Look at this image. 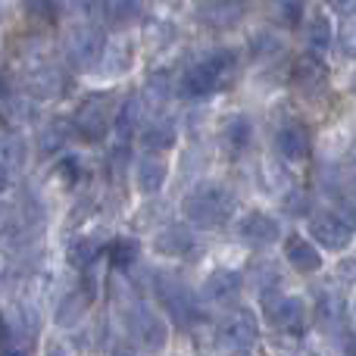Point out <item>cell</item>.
Segmentation results:
<instances>
[{"mask_svg": "<svg viewBox=\"0 0 356 356\" xmlns=\"http://www.w3.org/2000/svg\"><path fill=\"white\" fill-rule=\"evenodd\" d=\"M234 69H238V56H234L232 50L219 47V50H213V54L200 56V60L181 75V85L178 88H181L184 97L203 100V97H209V94L232 85Z\"/></svg>", "mask_w": 356, "mask_h": 356, "instance_id": "1", "label": "cell"}, {"mask_svg": "<svg viewBox=\"0 0 356 356\" xmlns=\"http://www.w3.org/2000/svg\"><path fill=\"white\" fill-rule=\"evenodd\" d=\"M184 219L194 228H222L234 213V194L219 181L197 184L184 197Z\"/></svg>", "mask_w": 356, "mask_h": 356, "instance_id": "2", "label": "cell"}, {"mask_svg": "<svg viewBox=\"0 0 356 356\" xmlns=\"http://www.w3.org/2000/svg\"><path fill=\"white\" fill-rule=\"evenodd\" d=\"M154 288H156V297L163 300V307H166L169 319L178 322L181 328H194V325H200V322L207 319L200 297H197L178 275L160 272L156 282H154Z\"/></svg>", "mask_w": 356, "mask_h": 356, "instance_id": "3", "label": "cell"}, {"mask_svg": "<svg viewBox=\"0 0 356 356\" xmlns=\"http://www.w3.org/2000/svg\"><path fill=\"white\" fill-rule=\"evenodd\" d=\"M113 116H116V104L110 100V94H91L88 100H81V106L72 116V129L79 131L85 141H104L106 131L113 129Z\"/></svg>", "mask_w": 356, "mask_h": 356, "instance_id": "4", "label": "cell"}, {"mask_svg": "<svg viewBox=\"0 0 356 356\" xmlns=\"http://www.w3.org/2000/svg\"><path fill=\"white\" fill-rule=\"evenodd\" d=\"M125 328H129V338L135 341L144 350H163L169 341V325L160 313L147 307V303H135V307L125 313Z\"/></svg>", "mask_w": 356, "mask_h": 356, "instance_id": "5", "label": "cell"}, {"mask_svg": "<svg viewBox=\"0 0 356 356\" xmlns=\"http://www.w3.org/2000/svg\"><path fill=\"white\" fill-rule=\"evenodd\" d=\"M106 54V35L97 29V25L85 22L75 25L66 38V56L75 69H94L104 63Z\"/></svg>", "mask_w": 356, "mask_h": 356, "instance_id": "6", "label": "cell"}, {"mask_svg": "<svg viewBox=\"0 0 356 356\" xmlns=\"http://www.w3.org/2000/svg\"><path fill=\"white\" fill-rule=\"evenodd\" d=\"M216 338H219L225 347H234L238 353H247V347L257 344V338H259L257 316H253L247 307L232 309V313H228L225 319L219 322V328H216Z\"/></svg>", "mask_w": 356, "mask_h": 356, "instance_id": "7", "label": "cell"}, {"mask_svg": "<svg viewBox=\"0 0 356 356\" xmlns=\"http://www.w3.org/2000/svg\"><path fill=\"white\" fill-rule=\"evenodd\" d=\"M263 316L275 328H300L307 316V303L297 294H282V291H266L263 294Z\"/></svg>", "mask_w": 356, "mask_h": 356, "instance_id": "8", "label": "cell"}, {"mask_svg": "<svg viewBox=\"0 0 356 356\" xmlns=\"http://www.w3.org/2000/svg\"><path fill=\"white\" fill-rule=\"evenodd\" d=\"M309 234H313V244L325 247V250H334V253L347 250L356 238L353 228H347L332 209H322V213H316L313 219H309Z\"/></svg>", "mask_w": 356, "mask_h": 356, "instance_id": "9", "label": "cell"}, {"mask_svg": "<svg viewBox=\"0 0 356 356\" xmlns=\"http://www.w3.org/2000/svg\"><path fill=\"white\" fill-rule=\"evenodd\" d=\"M25 88H29V94L38 100H54L63 94L66 81H63V72L54 63H31V66L25 69Z\"/></svg>", "mask_w": 356, "mask_h": 356, "instance_id": "10", "label": "cell"}, {"mask_svg": "<svg viewBox=\"0 0 356 356\" xmlns=\"http://www.w3.org/2000/svg\"><path fill=\"white\" fill-rule=\"evenodd\" d=\"M238 234L250 244H275L282 238V225L275 216L263 213V209H247L238 219Z\"/></svg>", "mask_w": 356, "mask_h": 356, "instance_id": "11", "label": "cell"}, {"mask_svg": "<svg viewBox=\"0 0 356 356\" xmlns=\"http://www.w3.org/2000/svg\"><path fill=\"white\" fill-rule=\"evenodd\" d=\"M309 147H313V138H309L307 125L300 122H284L282 129L275 131V150L282 160L288 163H300L309 156Z\"/></svg>", "mask_w": 356, "mask_h": 356, "instance_id": "12", "label": "cell"}, {"mask_svg": "<svg viewBox=\"0 0 356 356\" xmlns=\"http://www.w3.org/2000/svg\"><path fill=\"white\" fill-rule=\"evenodd\" d=\"M284 259L291 263V269L300 272V275H313V272L322 269V253L313 241L300 238V234H291L284 241Z\"/></svg>", "mask_w": 356, "mask_h": 356, "instance_id": "13", "label": "cell"}, {"mask_svg": "<svg viewBox=\"0 0 356 356\" xmlns=\"http://www.w3.org/2000/svg\"><path fill=\"white\" fill-rule=\"evenodd\" d=\"M91 300H94V288L91 284H79L72 288L69 294H63V300L56 303V325L63 328H72L85 319V313L91 309Z\"/></svg>", "mask_w": 356, "mask_h": 356, "instance_id": "14", "label": "cell"}, {"mask_svg": "<svg viewBox=\"0 0 356 356\" xmlns=\"http://www.w3.org/2000/svg\"><path fill=\"white\" fill-rule=\"evenodd\" d=\"M169 178V163L160 154H141L135 163V184L141 194H156Z\"/></svg>", "mask_w": 356, "mask_h": 356, "instance_id": "15", "label": "cell"}, {"mask_svg": "<svg viewBox=\"0 0 356 356\" xmlns=\"http://www.w3.org/2000/svg\"><path fill=\"white\" fill-rule=\"evenodd\" d=\"M178 141V129L172 119H154L141 129V144L147 147V154H163V150H172Z\"/></svg>", "mask_w": 356, "mask_h": 356, "instance_id": "16", "label": "cell"}, {"mask_svg": "<svg viewBox=\"0 0 356 356\" xmlns=\"http://www.w3.org/2000/svg\"><path fill=\"white\" fill-rule=\"evenodd\" d=\"M294 81L303 88V91L316 94L319 88H325V81H328V69H325V63H322L319 56H313V54L300 56V60L294 63Z\"/></svg>", "mask_w": 356, "mask_h": 356, "instance_id": "17", "label": "cell"}, {"mask_svg": "<svg viewBox=\"0 0 356 356\" xmlns=\"http://www.w3.org/2000/svg\"><path fill=\"white\" fill-rule=\"evenodd\" d=\"M344 316H347V303L338 291L325 288L316 294V319H319L322 328H338L344 322Z\"/></svg>", "mask_w": 356, "mask_h": 356, "instance_id": "18", "label": "cell"}, {"mask_svg": "<svg viewBox=\"0 0 356 356\" xmlns=\"http://www.w3.org/2000/svg\"><path fill=\"white\" fill-rule=\"evenodd\" d=\"M241 272L238 269H213L203 282V297L207 300H225V297L238 294L241 291Z\"/></svg>", "mask_w": 356, "mask_h": 356, "instance_id": "19", "label": "cell"}, {"mask_svg": "<svg viewBox=\"0 0 356 356\" xmlns=\"http://www.w3.org/2000/svg\"><path fill=\"white\" fill-rule=\"evenodd\" d=\"M113 125H116V131L122 138H131L135 131H141V97H138V94H129V97L116 106Z\"/></svg>", "mask_w": 356, "mask_h": 356, "instance_id": "20", "label": "cell"}, {"mask_svg": "<svg viewBox=\"0 0 356 356\" xmlns=\"http://www.w3.org/2000/svg\"><path fill=\"white\" fill-rule=\"evenodd\" d=\"M104 253V241L97 238H75L72 244H69V263L75 266V269H91L94 263H97V257Z\"/></svg>", "mask_w": 356, "mask_h": 356, "instance_id": "21", "label": "cell"}, {"mask_svg": "<svg viewBox=\"0 0 356 356\" xmlns=\"http://www.w3.org/2000/svg\"><path fill=\"white\" fill-rule=\"evenodd\" d=\"M332 41H334V29H332V19L325 16V13H316V19L309 22V29H307V47H309V54H325L328 47H332Z\"/></svg>", "mask_w": 356, "mask_h": 356, "instance_id": "22", "label": "cell"}, {"mask_svg": "<svg viewBox=\"0 0 356 356\" xmlns=\"http://www.w3.org/2000/svg\"><path fill=\"white\" fill-rule=\"evenodd\" d=\"M222 141L232 150H247V144L253 141V125L247 116H228L222 125Z\"/></svg>", "mask_w": 356, "mask_h": 356, "instance_id": "23", "label": "cell"}, {"mask_svg": "<svg viewBox=\"0 0 356 356\" xmlns=\"http://www.w3.org/2000/svg\"><path fill=\"white\" fill-rule=\"evenodd\" d=\"M156 250L166 257H184L194 250V238L184 228H166L163 234H156Z\"/></svg>", "mask_w": 356, "mask_h": 356, "instance_id": "24", "label": "cell"}, {"mask_svg": "<svg viewBox=\"0 0 356 356\" xmlns=\"http://www.w3.org/2000/svg\"><path fill=\"white\" fill-rule=\"evenodd\" d=\"M110 263H113V269H119V272H125V269H131V266L138 263V257H141V244L138 241H131V238H116L110 247Z\"/></svg>", "mask_w": 356, "mask_h": 356, "instance_id": "25", "label": "cell"}, {"mask_svg": "<svg viewBox=\"0 0 356 356\" xmlns=\"http://www.w3.org/2000/svg\"><path fill=\"white\" fill-rule=\"evenodd\" d=\"M197 13H200V19L207 25H232V22H238V16H244V6H238V3H203Z\"/></svg>", "mask_w": 356, "mask_h": 356, "instance_id": "26", "label": "cell"}, {"mask_svg": "<svg viewBox=\"0 0 356 356\" xmlns=\"http://www.w3.org/2000/svg\"><path fill=\"white\" fill-rule=\"evenodd\" d=\"M0 163H3L10 172L25 163V141L19 135H6L3 141H0Z\"/></svg>", "mask_w": 356, "mask_h": 356, "instance_id": "27", "label": "cell"}, {"mask_svg": "<svg viewBox=\"0 0 356 356\" xmlns=\"http://www.w3.org/2000/svg\"><path fill=\"white\" fill-rule=\"evenodd\" d=\"M341 10L347 13V16L341 19V35H338L341 50H344L347 56H356V3H347V6H341Z\"/></svg>", "mask_w": 356, "mask_h": 356, "instance_id": "28", "label": "cell"}, {"mask_svg": "<svg viewBox=\"0 0 356 356\" xmlns=\"http://www.w3.org/2000/svg\"><path fill=\"white\" fill-rule=\"evenodd\" d=\"M104 13L113 19V25H131L144 16V6L141 3H110V6H104Z\"/></svg>", "mask_w": 356, "mask_h": 356, "instance_id": "29", "label": "cell"}, {"mask_svg": "<svg viewBox=\"0 0 356 356\" xmlns=\"http://www.w3.org/2000/svg\"><path fill=\"white\" fill-rule=\"evenodd\" d=\"M66 138H69V125H63V119H56V122H50L47 129H44L41 150H44V154H50V150H60L63 144H66Z\"/></svg>", "mask_w": 356, "mask_h": 356, "instance_id": "30", "label": "cell"}, {"mask_svg": "<svg viewBox=\"0 0 356 356\" xmlns=\"http://www.w3.org/2000/svg\"><path fill=\"white\" fill-rule=\"evenodd\" d=\"M303 13H307V6L303 3H278L275 6V16H278V22L284 25V29H300L303 25Z\"/></svg>", "mask_w": 356, "mask_h": 356, "instance_id": "31", "label": "cell"}, {"mask_svg": "<svg viewBox=\"0 0 356 356\" xmlns=\"http://www.w3.org/2000/svg\"><path fill=\"white\" fill-rule=\"evenodd\" d=\"M81 172H85V166H81L79 156H63L60 163H56V175H60L63 184H75L81 181Z\"/></svg>", "mask_w": 356, "mask_h": 356, "instance_id": "32", "label": "cell"}, {"mask_svg": "<svg viewBox=\"0 0 356 356\" xmlns=\"http://www.w3.org/2000/svg\"><path fill=\"white\" fill-rule=\"evenodd\" d=\"M44 356H79V353H75L69 344H60V341H56V344L47 347V353H44Z\"/></svg>", "mask_w": 356, "mask_h": 356, "instance_id": "33", "label": "cell"}, {"mask_svg": "<svg viewBox=\"0 0 356 356\" xmlns=\"http://www.w3.org/2000/svg\"><path fill=\"white\" fill-rule=\"evenodd\" d=\"M10 184H13V172L3 166V163H0V194H6V191H10Z\"/></svg>", "mask_w": 356, "mask_h": 356, "instance_id": "34", "label": "cell"}, {"mask_svg": "<svg viewBox=\"0 0 356 356\" xmlns=\"http://www.w3.org/2000/svg\"><path fill=\"white\" fill-rule=\"evenodd\" d=\"M6 269H10V266H6V257H3V253H0V282H3V278H6Z\"/></svg>", "mask_w": 356, "mask_h": 356, "instance_id": "35", "label": "cell"}, {"mask_svg": "<svg viewBox=\"0 0 356 356\" xmlns=\"http://www.w3.org/2000/svg\"><path fill=\"white\" fill-rule=\"evenodd\" d=\"M350 184H353V191H356V172H353V181Z\"/></svg>", "mask_w": 356, "mask_h": 356, "instance_id": "36", "label": "cell"}, {"mask_svg": "<svg viewBox=\"0 0 356 356\" xmlns=\"http://www.w3.org/2000/svg\"><path fill=\"white\" fill-rule=\"evenodd\" d=\"M10 356H25V353H10Z\"/></svg>", "mask_w": 356, "mask_h": 356, "instance_id": "37", "label": "cell"}, {"mask_svg": "<svg viewBox=\"0 0 356 356\" xmlns=\"http://www.w3.org/2000/svg\"><path fill=\"white\" fill-rule=\"evenodd\" d=\"M232 356H247V353H232Z\"/></svg>", "mask_w": 356, "mask_h": 356, "instance_id": "38", "label": "cell"}, {"mask_svg": "<svg viewBox=\"0 0 356 356\" xmlns=\"http://www.w3.org/2000/svg\"><path fill=\"white\" fill-rule=\"evenodd\" d=\"M353 91H356V79H353Z\"/></svg>", "mask_w": 356, "mask_h": 356, "instance_id": "39", "label": "cell"}]
</instances>
